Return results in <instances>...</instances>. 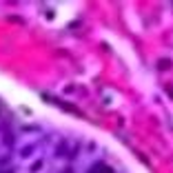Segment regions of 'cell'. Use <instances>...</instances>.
Segmentation results:
<instances>
[{
	"label": "cell",
	"mask_w": 173,
	"mask_h": 173,
	"mask_svg": "<svg viewBox=\"0 0 173 173\" xmlns=\"http://www.w3.org/2000/svg\"><path fill=\"white\" fill-rule=\"evenodd\" d=\"M160 69H169V60H160Z\"/></svg>",
	"instance_id": "7a4b0ae2"
},
{
	"label": "cell",
	"mask_w": 173,
	"mask_h": 173,
	"mask_svg": "<svg viewBox=\"0 0 173 173\" xmlns=\"http://www.w3.org/2000/svg\"><path fill=\"white\" fill-rule=\"evenodd\" d=\"M89 173H113V169L107 166V164H102V162H98V164L91 166V171H89Z\"/></svg>",
	"instance_id": "6da1fadb"
},
{
	"label": "cell",
	"mask_w": 173,
	"mask_h": 173,
	"mask_svg": "<svg viewBox=\"0 0 173 173\" xmlns=\"http://www.w3.org/2000/svg\"><path fill=\"white\" fill-rule=\"evenodd\" d=\"M2 173H16V171H13V169H4Z\"/></svg>",
	"instance_id": "277c9868"
},
{
	"label": "cell",
	"mask_w": 173,
	"mask_h": 173,
	"mask_svg": "<svg viewBox=\"0 0 173 173\" xmlns=\"http://www.w3.org/2000/svg\"><path fill=\"white\" fill-rule=\"evenodd\" d=\"M40 166H42V162H40V160H38V162H33V166H31V171H38V169H40Z\"/></svg>",
	"instance_id": "3957f363"
}]
</instances>
